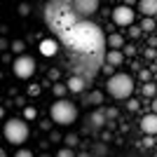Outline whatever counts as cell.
<instances>
[{"label":"cell","mask_w":157,"mask_h":157,"mask_svg":"<svg viewBox=\"0 0 157 157\" xmlns=\"http://www.w3.org/2000/svg\"><path fill=\"white\" fill-rule=\"evenodd\" d=\"M61 45L71 52V59L80 61V68L75 75L80 78H94L96 71L101 68V61L105 59L103 45H105V35L101 31V26L92 24V21H78L73 28H68L66 33L59 35Z\"/></svg>","instance_id":"1"},{"label":"cell","mask_w":157,"mask_h":157,"mask_svg":"<svg viewBox=\"0 0 157 157\" xmlns=\"http://www.w3.org/2000/svg\"><path fill=\"white\" fill-rule=\"evenodd\" d=\"M45 24H47V28L54 31L56 35H61V33H66L68 28H73L78 24L73 2H66V0L47 2L45 5Z\"/></svg>","instance_id":"2"},{"label":"cell","mask_w":157,"mask_h":157,"mask_svg":"<svg viewBox=\"0 0 157 157\" xmlns=\"http://www.w3.org/2000/svg\"><path fill=\"white\" fill-rule=\"evenodd\" d=\"M105 89H108V94H110L113 98H129L131 92H134V80H131V75H127V73H115V75L108 80Z\"/></svg>","instance_id":"3"},{"label":"cell","mask_w":157,"mask_h":157,"mask_svg":"<svg viewBox=\"0 0 157 157\" xmlns=\"http://www.w3.org/2000/svg\"><path fill=\"white\" fill-rule=\"evenodd\" d=\"M49 117L56 122V124H73L75 120H78V108L71 103V101H56V103L49 108Z\"/></svg>","instance_id":"4"},{"label":"cell","mask_w":157,"mask_h":157,"mask_svg":"<svg viewBox=\"0 0 157 157\" xmlns=\"http://www.w3.org/2000/svg\"><path fill=\"white\" fill-rule=\"evenodd\" d=\"M5 138L10 141V143H14V145L24 143V141L28 138V124L24 122V120H19V117L7 120V124H5Z\"/></svg>","instance_id":"5"},{"label":"cell","mask_w":157,"mask_h":157,"mask_svg":"<svg viewBox=\"0 0 157 157\" xmlns=\"http://www.w3.org/2000/svg\"><path fill=\"white\" fill-rule=\"evenodd\" d=\"M12 71L17 78L21 80H28L31 75H35V71H38V66H35V59L33 56H28V54H24V56H17L12 63Z\"/></svg>","instance_id":"6"},{"label":"cell","mask_w":157,"mask_h":157,"mask_svg":"<svg viewBox=\"0 0 157 157\" xmlns=\"http://www.w3.org/2000/svg\"><path fill=\"white\" fill-rule=\"evenodd\" d=\"M134 10L131 7H127V5H120V7H115L113 10V21L117 24V26H129L131 28V24H134Z\"/></svg>","instance_id":"7"},{"label":"cell","mask_w":157,"mask_h":157,"mask_svg":"<svg viewBox=\"0 0 157 157\" xmlns=\"http://www.w3.org/2000/svg\"><path fill=\"white\" fill-rule=\"evenodd\" d=\"M87 127H92L94 131L96 129H103L105 124H108V117H105V110H94V113H89L87 115V122H85Z\"/></svg>","instance_id":"8"},{"label":"cell","mask_w":157,"mask_h":157,"mask_svg":"<svg viewBox=\"0 0 157 157\" xmlns=\"http://www.w3.org/2000/svg\"><path fill=\"white\" fill-rule=\"evenodd\" d=\"M73 10H75V12L78 14H94L98 10V2L96 0H75V2H73Z\"/></svg>","instance_id":"9"},{"label":"cell","mask_w":157,"mask_h":157,"mask_svg":"<svg viewBox=\"0 0 157 157\" xmlns=\"http://www.w3.org/2000/svg\"><path fill=\"white\" fill-rule=\"evenodd\" d=\"M141 129H143V134H148V136H152V134H157V115H143L141 117Z\"/></svg>","instance_id":"10"},{"label":"cell","mask_w":157,"mask_h":157,"mask_svg":"<svg viewBox=\"0 0 157 157\" xmlns=\"http://www.w3.org/2000/svg\"><path fill=\"white\" fill-rule=\"evenodd\" d=\"M56 52H59V42L54 38H47V40L40 42V54H42V56H54Z\"/></svg>","instance_id":"11"},{"label":"cell","mask_w":157,"mask_h":157,"mask_svg":"<svg viewBox=\"0 0 157 157\" xmlns=\"http://www.w3.org/2000/svg\"><path fill=\"white\" fill-rule=\"evenodd\" d=\"M85 82H87L85 78H80V75H71V78H68V82H66V87H68V92L80 94L82 89H85Z\"/></svg>","instance_id":"12"},{"label":"cell","mask_w":157,"mask_h":157,"mask_svg":"<svg viewBox=\"0 0 157 157\" xmlns=\"http://www.w3.org/2000/svg\"><path fill=\"white\" fill-rule=\"evenodd\" d=\"M138 10H141L148 19H152L157 14V0H141V2H138Z\"/></svg>","instance_id":"13"},{"label":"cell","mask_w":157,"mask_h":157,"mask_svg":"<svg viewBox=\"0 0 157 157\" xmlns=\"http://www.w3.org/2000/svg\"><path fill=\"white\" fill-rule=\"evenodd\" d=\"M122 61H124V54L120 52V49H110V52H105V63H108V66L115 68V66H120Z\"/></svg>","instance_id":"14"},{"label":"cell","mask_w":157,"mask_h":157,"mask_svg":"<svg viewBox=\"0 0 157 157\" xmlns=\"http://www.w3.org/2000/svg\"><path fill=\"white\" fill-rule=\"evenodd\" d=\"M105 42H108V47H113V49L124 47V38H122L120 33H113V35H108V38H105Z\"/></svg>","instance_id":"15"},{"label":"cell","mask_w":157,"mask_h":157,"mask_svg":"<svg viewBox=\"0 0 157 157\" xmlns=\"http://www.w3.org/2000/svg\"><path fill=\"white\" fill-rule=\"evenodd\" d=\"M10 49H12L17 56H24V52H26V42H24V40H14L12 45H10Z\"/></svg>","instance_id":"16"},{"label":"cell","mask_w":157,"mask_h":157,"mask_svg":"<svg viewBox=\"0 0 157 157\" xmlns=\"http://www.w3.org/2000/svg\"><path fill=\"white\" fill-rule=\"evenodd\" d=\"M141 92H143V96H145V98H155V94H157V85H152V82H145V85L141 87Z\"/></svg>","instance_id":"17"},{"label":"cell","mask_w":157,"mask_h":157,"mask_svg":"<svg viewBox=\"0 0 157 157\" xmlns=\"http://www.w3.org/2000/svg\"><path fill=\"white\" fill-rule=\"evenodd\" d=\"M63 143H66V148H71V150H73L75 145H80V136H78V134H66Z\"/></svg>","instance_id":"18"},{"label":"cell","mask_w":157,"mask_h":157,"mask_svg":"<svg viewBox=\"0 0 157 157\" xmlns=\"http://www.w3.org/2000/svg\"><path fill=\"white\" fill-rule=\"evenodd\" d=\"M85 103H96V105H101V103H103V94H101V92L87 94V96H85Z\"/></svg>","instance_id":"19"},{"label":"cell","mask_w":157,"mask_h":157,"mask_svg":"<svg viewBox=\"0 0 157 157\" xmlns=\"http://www.w3.org/2000/svg\"><path fill=\"white\" fill-rule=\"evenodd\" d=\"M52 92H54V96H59V101H61V98H66V94H68V87L61 85V82H56V85L52 87Z\"/></svg>","instance_id":"20"},{"label":"cell","mask_w":157,"mask_h":157,"mask_svg":"<svg viewBox=\"0 0 157 157\" xmlns=\"http://www.w3.org/2000/svg\"><path fill=\"white\" fill-rule=\"evenodd\" d=\"M35 117H38V108L26 105V108H24V122H26V120H35Z\"/></svg>","instance_id":"21"},{"label":"cell","mask_w":157,"mask_h":157,"mask_svg":"<svg viewBox=\"0 0 157 157\" xmlns=\"http://www.w3.org/2000/svg\"><path fill=\"white\" fill-rule=\"evenodd\" d=\"M105 152H108V148H105V143H96L94 145V157H105Z\"/></svg>","instance_id":"22"},{"label":"cell","mask_w":157,"mask_h":157,"mask_svg":"<svg viewBox=\"0 0 157 157\" xmlns=\"http://www.w3.org/2000/svg\"><path fill=\"white\" fill-rule=\"evenodd\" d=\"M141 31H148V33H150V31H155V21L145 17V19H143V24H141Z\"/></svg>","instance_id":"23"},{"label":"cell","mask_w":157,"mask_h":157,"mask_svg":"<svg viewBox=\"0 0 157 157\" xmlns=\"http://www.w3.org/2000/svg\"><path fill=\"white\" fill-rule=\"evenodd\" d=\"M31 10H33V7L28 5V2H21V5H19V14H21V17H28V14H31Z\"/></svg>","instance_id":"24"},{"label":"cell","mask_w":157,"mask_h":157,"mask_svg":"<svg viewBox=\"0 0 157 157\" xmlns=\"http://www.w3.org/2000/svg\"><path fill=\"white\" fill-rule=\"evenodd\" d=\"M56 157H78V155H75L71 148H61V150L56 152Z\"/></svg>","instance_id":"25"},{"label":"cell","mask_w":157,"mask_h":157,"mask_svg":"<svg viewBox=\"0 0 157 157\" xmlns=\"http://www.w3.org/2000/svg\"><path fill=\"white\" fill-rule=\"evenodd\" d=\"M122 54H124V59H127V56H134V54H136V47H134V45H124Z\"/></svg>","instance_id":"26"},{"label":"cell","mask_w":157,"mask_h":157,"mask_svg":"<svg viewBox=\"0 0 157 157\" xmlns=\"http://www.w3.org/2000/svg\"><path fill=\"white\" fill-rule=\"evenodd\" d=\"M14 157H35V155H33V152L28 150V148H21V150H17V152H14Z\"/></svg>","instance_id":"27"},{"label":"cell","mask_w":157,"mask_h":157,"mask_svg":"<svg viewBox=\"0 0 157 157\" xmlns=\"http://www.w3.org/2000/svg\"><path fill=\"white\" fill-rule=\"evenodd\" d=\"M129 35H131V38H141V35H143L141 26H131V28H129Z\"/></svg>","instance_id":"28"},{"label":"cell","mask_w":157,"mask_h":157,"mask_svg":"<svg viewBox=\"0 0 157 157\" xmlns=\"http://www.w3.org/2000/svg\"><path fill=\"white\" fill-rule=\"evenodd\" d=\"M40 92H42V89H40V85H28V96H38Z\"/></svg>","instance_id":"29"},{"label":"cell","mask_w":157,"mask_h":157,"mask_svg":"<svg viewBox=\"0 0 157 157\" xmlns=\"http://www.w3.org/2000/svg\"><path fill=\"white\" fill-rule=\"evenodd\" d=\"M101 71H103V73H105V75H108V80H110V78H113V75H115V68H113V66H108V63H105V66H103V68H101Z\"/></svg>","instance_id":"30"},{"label":"cell","mask_w":157,"mask_h":157,"mask_svg":"<svg viewBox=\"0 0 157 157\" xmlns=\"http://www.w3.org/2000/svg\"><path fill=\"white\" fill-rule=\"evenodd\" d=\"M40 129L42 131H52V122H49V120H42V122H40Z\"/></svg>","instance_id":"31"},{"label":"cell","mask_w":157,"mask_h":157,"mask_svg":"<svg viewBox=\"0 0 157 157\" xmlns=\"http://www.w3.org/2000/svg\"><path fill=\"white\" fill-rule=\"evenodd\" d=\"M138 105H141V103H138L136 98H129V103H127V108H129V110H138Z\"/></svg>","instance_id":"32"},{"label":"cell","mask_w":157,"mask_h":157,"mask_svg":"<svg viewBox=\"0 0 157 157\" xmlns=\"http://www.w3.org/2000/svg\"><path fill=\"white\" fill-rule=\"evenodd\" d=\"M105 117H108V120L117 117V108H108V110H105Z\"/></svg>","instance_id":"33"},{"label":"cell","mask_w":157,"mask_h":157,"mask_svg":"<svg viewBox=\"0 0 157 157\" xmlns=\"http://www.w3.org/2000/svg\"><path fill=\"white\" fill-rule=\"evenodd\" d=\"M49 80L56 85V80H59V71H56V68H52V71H49Z\"/></svg>","instance_id":"34"},{"label":"cell","mask_w":157,"mask_h":157,"mask_svg":"<svg viewBox=\"0 0 157 157\" xmlns=\"http://www.w3.org/2000/svg\"><path fill=\"white\" fill-rule=\"evenodd\" d=\"M49 138H52L54 143H56V141H63V136H61L59 131H52V134H49Z\"/></svg>","instance_id":"35"},{"label":"cell","mask_w":157,"mask_h":157,"mask_svg":"<svg viewBox=\"0 0 157 157\" xmlns=\"http://www.w3.org/2000/svg\"><path fill=\"white\" fill-rule=\"evenodd\" d=\"M141 80H143V82H150V71H141Z\"/></svg>","instance_id":"36"},{"label":"cell","mask_w":157,"mask_h":157,"mask_svg":"<svg viewBox=\"0 0 157 157\" xmlns=\"http://www.w3.org/2000/svg\"><path fill=\"white\" fill-rule=\"evenodd\" d=\"M145 56H148V59H155L157 52H155V49H145Z\"/></svg>","instance_id":"37"},{"label":"cell","mask_w":157,"mask_h":157,"mask_svg":"<svg viewBox=\"0 0 157 157\" xmlns=\"http://www.w3.org/2000/svg\"><path fill=\"white\" fill-rule=\"evenodd\" d=\"M10 45H12V42H7V40H2V38H0V49H7Z\"/></svg>","instance_id":"38"},{"label":"cell","mask_w":157,"mask_h":157,"mask_svg":"<svg viewBox=\"0 0 157 157\" xmlns=\"http://www.w3.org/2000/svg\"><path fill=\"white\" fill-rule=\"evenodd\" d=\"M17 105H24V108H26V98H24V96H17Z\"/></svg>","instance_id":"39"},{"label":"cell","mask_w":157,"mask_h":157,"mask_svg":"<svg viewBox=\"0 0 157 157\" xmlns=\"http://www.w3.org/2000/svg\"><path fill=\"white\" fill-rule=\"evenodd\" d=\"M152 115H157V98L152 101Z\"/></svg>","instance_id":"40"},{"label":"cell","mask_w":157,"mask_h":157,"mask_svg":"<svg viewBox=\"0 0 157 157\" xmlns=\"http://www.w3.org/2000/svg\"><path fill=\"white\" fill-rule=\"evenodd\" d=\"M78 157H94V155H92V152H80Z\"/></svg>","instance_id":"41"},{"label":"cell","mask_w":157,"mask_h":157,"mask_svg":"<svg viewBox=\"0 0 157 157\" xmlns=\"http://www.w3.org/2000/svg\"><path fill=\"white\" fill-rule=\"evenodd\" d=\"M5 117V108H2V105H0V120Z\"/></svg>","instance_id":"42"},{"label":"cell","mask_w":157,"mask_h":157,"mask_svg":"<svg viewBox=\"0 0 157 157\" xmlns=\"http://www.w3.org/2000/svg\"><path fill=\"white\" fill-rule=\"evenodd\" d=\"M0 157H7V155H5V150H2V148H0Z\"/></svg>","instance_id":"43"},{"label":"cell","mask_w":157,"mask_h":157,"mask_svg":"<svg viewBox=\"0 0 157 157\" xmlns=\"http://www.w3.org/2000/svg\"><path fill=\"white\" fill-rule=\"evenodd\" d=\"M40 157H52V155H47V152H45V155H40Z\"/></svg>","instance_id":"44"}]
</instances>
